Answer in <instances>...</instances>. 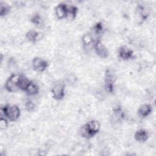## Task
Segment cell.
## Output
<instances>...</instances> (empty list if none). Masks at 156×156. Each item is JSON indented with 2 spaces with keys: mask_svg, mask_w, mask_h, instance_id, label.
<instances>
[{
  "mask_svg": "<svg viewBox=\"0 0 156 156\" xmlns=\"http://www.w3.org/2000/svg\"><path fill=\"white\" fill-rule=\"evenodd\" d=\"M99 129L100 124L99 122L91 120L81 127L80 134L84 138H90L99 132Z\"/></svg>",
  "mask_w": 156,
  "mask_h": 156,
  "instance_id": "cell-1",
  "label": "cell"
},
{
  "mask_svg": "<svg viewBox=\"0 0 156 156\" xmlns=\"http://www.w3.org/2000/svg\"><path fill=\"white\" fill-rule=\"evenodd\" d=\"M1 110L4 115L12 121H16L20 116V109L16 105H5Z\"/></svg>",
  "mask_w": 156,
  "mask_h": 156,
  "instance_id": "cell-2",
  "label": "cell"
},
{
  "mask_svg": "<svg viewBox=\"0 0 156 156\" xmlns=\"http://www.w3.org/2000/svg\"><path fill=\"white\" fill-rule=\"evenodd\" d=\"M20 74H12L7 80L5 83V88L9 92H14L19 89V80Z\"/></svg>",
  "mask_w": 156,
  "mask_h": 156,
  "instance_id": "cell-3",
  "label": "cell"
},
{
  "mask_svg": "<svg viewBox=\"0 0 156 156\" xmlns=\"http://www.w3.org/2000/svg\"><path fill=\"white\" fill-rule=\"evenodd\" d=\"M115 81V77L111 71L110 69L107 70L105 76V87L106 90L110 93L114 92Z\"/></svg>",
  "mask_w": 156,
  "mask_h": 156,
  "instance_id": "cell-4",
  "label": "cell"
},
{
  "mask_svg": "<svg viewBox=\"0 0 156 156\" xmlns=\"http://www.w3.org/2000/svg\"><path fill=\"white\" fill-rule=\"evenodd\" d=\"M51 93L55 99H62L65 96V85L61 83L55 84L51 90Z\"/></svg>",
  "mask_w": 156,
  "mask_h": 156,
  "instance_id": "cell-5",
  "label": "cell"
},
{
  "mask_svg": "<svg viewBox=\"0 0 156 156\" xmlns=\"http://www.w3.org/2000/svg\"><path fill=\"white\" fill-rule=\"evenodd\" d=\"M48 63L40 57H35L32 60V66L37 72H43L48 66Z\"/></svg>",
  "mask_w": 156,
  "mask_h": 156,
  "instance_id": "cell-6",
  "label": "cell"
},
{
  "mask_svg": "<svg viewBox=\"0 0 156 156\" xmlns=\"http://www.w3.org/2000/svg\"><path fill=\"white\" fill-rule=\"evenodd\" d=\"M94 51L97 55L102 58H106L108 56V51L101 40H96L94 43Z\"/></svg>",
  "mask_w": 156,
  "mask_h": 156,
  "instance_id": "cell-7",
  "label": "cell"
},
{
  "mask_svg": "<svg viewBox=\"0 0 156 156\" xmlns=\"http://www.w3.org/2000/svg\"><path fill=\"white\" fill-rule=\"evenodd\" d=\"M68 7L66 4L60 3L57 5L55 9V15L58 19H63L66 17Z\"/></svg>",
  "mask_w": 156,
  "mask_h": 156,
  "instance_id": "cell-8",
  "label": "cell"
},
{
  "mask_svg": "<svg viewBox=\"0 0 156 156\" xmlns=\"http://www.w3.org/2000/svg\"><path fill=\"white\" fill-rule=\"evenodd\" d=\"M119 56L122 59L127 60L133 58V52L130 49L126 46H122L119 49Z\"/></svg>",
  "mask_w": 156,
  "mask_h": 156,
  "instance_id": "cell-9",
  "label": "cell"
},
{
  "mask_svg": "<svg viewBox=\"0 0 156 156\" xmlns=\"http://www.w3.org/2000/svg\"><path fill=\"white\" fill-rule=\"evenodd\" d=\"M152 111V106L150 104H144L140 107L138 110V114L140 117L145 118L149 116Z\"/></svg>",
  "mask_w": 156,
  "mask_h": 156,
  "instance_id": "cell-10",
  "label": "cell"
},
{
  "mask_svg": "<svg viewBox=\"0 0 156 156\" xmlns=\"http://www.w3.org/2000/svg\"><path fill=\"white\" fill-rule=\"evenodd\" d=\"M134 137L138 142H144L148 139L149 135L146 130L144 129H140L135 132Z\"/></svg>",
  "mask_w": 156,
  "mask_h": 156,
  "instance_id": "cell-11",
  "label": "cell"
},
{
  "mask_svg": "<svg viewBox=\"0 0 156 156\" xmlns=\"http://www.w3.org/2000/svg\"><path fill=\"white\" fill-rule=\"evenodd\" d=\"M24 91L29 95H35L38 94L39 91V88L35 83L30 81Z\"/></svg>",
  "mask_w": 156,
  "mask_h": 156,
  "instance_id": "cell-12",
  "label": "cell"
},
{
  "mask_svg": "<svg viewBox=\"0 0 156 156\" xmlns=\"http://www.w3.org/2000/svg\"><path fill=\"white\" fill-rule=\"evenodd\" d=\"M26 37L28 41L32 43H35L39 40L40 34L35 30H30L26 34Z\"/></svg>",
  "mask_w": 156,
  "mask_h": 156,
  "instance_id": "cell-13",
  "label": "cell"
},
{
  "mask_svg": "<svg viewBox=\"0 0 156 156\" xmlns=\"http://www.w3.org/2000/svg\"><path fill=\"white\" fill-rule=\"evenodd\" d=\"M30 81V80H29L25 76H24L23 74H20L19 83H18L19 89L24 91L26 90L27 86L29 83Z\"/></svg>",
  "mask_w": 156,
  "mask_h": 156,
  "instance_id": "cell-14",
  "label": "cell"
},
{
  "mask_svg": "<svg viewBox=\"0 0 156 156\" xmlns=\"http://www.w3.org/2000/svg\"><path fill=\"white\" fill-rule=\"evenodd\" d=\"M77 11V8L75 6H71L68 7L66 18H67L69 20H74L76 16Z\"/></svg>",
  "mask_w": 156,
  "mask_h": 156,
  "instance_id": "cell-15",
  "label": "cell"
},
{
  "mask_svg": "<svg viewBox=\"0 0 156 156\" xmlns=\"http://www.w3.org/2000/svg\"><path fill=\"white\" fill-rule=\"evenodd\" d=\"M30 21L31 22L34 24L35 26L39 27L42 24V20H41V16L38 15V14H35V15H34L31 19H30Z\"/></svg>",
  "mask_w": 156,
  "mask_h": 156,
  "instance_id": "cell-16",
  "label": "cell"
},
{
  "mask_svg": "<svg viewBox=\"0 0 156 156\" xmlns=\"http://www.w3.org/2000/svg\"><path fill=\"white\" fill-rule=\"evenodd\" d=\"M10 7L8 4H1V9H0V15L1 16L6 15L10 11Z\"/></svg>",
  "mask_w": 156,
  "mask_h": 156,
  "instance_id": "cell-17",
  "label": "cell"
},
{
  "mask_svg": "<svg viewBox=\"0 0 156 156\" xmlns=\"http://www.w3.org/2000/svg\"><path fill=\"white\" fill-rule=\"evenodd\" d=\"M82 42L85 46L90 44L93 42V39L90 34H85L82 37Z\"/></svg>",
  "mask_w": 156,
  "mask_h": 156,
  "instance_id": "cell-18",
  "label": "cell"
},
{
  "mask_svg": "<svg viewBox=\"0 0 156 156\" xmlns=\"http://www.w3.org/2000/svg\"><path fill=\"white\" fill-rule=\"evenodd\" d=\"M104 29V27H103V25H102V23L101 22H99V23H97L94 27H93V30L94 31V32L97 34H100L101 32H102V30Z\"/></svg>",
  "mask_w": 156,
  "mask_h": 156,
  "instance_id": "cell-19",
  "label": "cell"
},
{
  "mask_svg": "<svg viewBox=\"0 0 156 156\" xmlns=\"http://www.w3.org/2000/svg\"><path fill=\"white\" fill-rule=\"evenodd\" d=\"M8 126L7 121L5 118L1 117L0 119V127L1 129H5Z\"/></svg>",
  "mask_w": 156,
  "mask_h": 156,
  "instance_id": "cell-20",
  "label": "cell"
},
{
  "mask_svg": "<svg viewBox=\"0 0 156 156\" xmlns=\"http://www.w3.org/2000/svg\"><path fill=\"white\" fill-rule=\"evenodd\" d=\"M26 108L27 109V110L30 112L34 110L35 108V105L33 104L32 102L31 101H27L26 104Z\"/></svg>",
  "mask_w": 156,
  "mask_h": 156,
  "instance_id": "cell-21",
  "label": "cell"
}]
</instances>
